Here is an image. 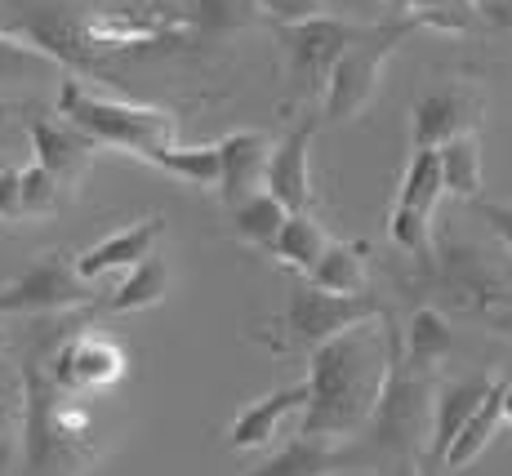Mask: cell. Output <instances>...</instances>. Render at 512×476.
Returning <instances> with one entry per match:
<instances>
[{
  "label": "cell",
  "mask_w": 512,
  "mask_h": 476,
  "mask_svg": "<svg viewBox=\"0 0 512 476\" xmlns=\"http://www.w3.org/2000/svg\"><path fill=\"white\" fill-rule=\"evenodd\" d=\"M455 347V334H450V321L441 307L432 303H419L415 316L406 325V347H401V361L419 374H437V365L450 356Z\"/></svg>",
  "instance_id": "cb8c5ba5"
},
{
  "label": "cell",
  "mask_w": 512,
  "mask_h": 476,
  "mask_svg": "<svg viewBox=\"0 0 512 476\" xmlns=\"http://www.w3.org/2000/svg\"><path fill=\"white\" fill-rule=\"evenodd\" d=\"M277 138L263 130H232L223 134L219 143V187L214 192L228 201V210L245 196L263 192V165H268V152Z\"/></svg>",
  "instance_id": "2e32d148"
},
{
  "label": "cell",
  "mask_w": 512,
  "mask_h": 476,
  "mask_svg": "<svg viewBox=\"0 0 512 476\" xmlns=\"http://www.w3.org/2000/svg\"><path fill=\"white\" fill-rule=\"evenodd\" d=\"M499 396H504V383H490V392H486V401L472 410V419L459 428V436L450 441V450H446V459H441V472H464L472 459H477L481 450H486L490 441L499 436V428H504V410H499Z\"/></svg>",
  "instance_id": "d4e9b609"
},
{
  "label": "cell",
  "mask_w": 512,
  "mask_h": 476,
  "mask_svg": "<svg viewBox=\"0 0 512 476\" xmlns=\"http://www.w3.org/2000/svg\"><path fill=\"white\" fill-rule=\"evenodd\" d=\"M499 410H504V423L512 428V379L504 383V396H499Z\"/></svg>",
  "instance_id": "8d00e7d4"
},
{
  "label": "cell",
  "mask_w": 512,
  "mask_h": 476,
  "mask_svg": "<svg viewBox=\"0 0 512 476\" xmlns=\"http://www.w3.org/2000/svg\"><path fill=\"white\" fill-rule=\"evenodd\" d=\"M388 5H397V0H388Z\"/></svg>",
  "instance_id": "60d3db41"
},
{
  "label": "cell",
  "mask_w": 512,
  "mask_h": 476,
  "mask_svg": "<svg viewBox=\"0 0 512 476\" xmlns=\"http://www.w3.org/2000/svg\"><path fill=\"white\" fill-rule=\"evenodd\" d=\"M0 27H5V23H0Z\"/></svg>",
  "instance_id": "b9f144b4"
},
{
  "label": "cell",
  "mask_w": 512,
  "mask_h": 476,
  "mask_svg": "<svg viewBox=\"0 0 512 476\" xmlns=\"http://www.w3.org/2000/svg\"><path fill=\"white\" fill-rule=\"evenodd\" d=\"M317 116L303 112L299 121L285 130L268 152V165H263V192L277 196L290 214H312V201H317V187H312V134H317Z\"/></svg>",
  "instance_id": "7c38bea8"
},
{
  "label": "cell",
  "mask_w": 512,
  "mask_h": 476,
  "mask_svg": "<svg viewBox=\"0 0 512 476\" xmlns=\"http://www.w3.org/2000/svg\"><path fill=\"white\" fill-rule=\"evenodd\" d=\"M481 27H499V32H512V0H472Z\"/></svg>",
  "instance_id": "e575fe53"
},
{
  "label": "cell",
  "mask_w": 512,
  "mask_h": 476,
  "mask_svg": "<svg viewBox=\"0 0 512 476\" xmlns=\"http://www.w3.org/2000/svg\"><path fill=\"white\" fill-rule=\"evenodd\" d=\"M401 330H392L388 312L339 330L334 339L308 352V405L299 414L303 436H330L348 441L370 419L383 383H388L392 356H397Z\"/></svg>",
  "instance_id": "6da1fadb"
},
{
  "label": "cell",
  "mask_w": 512,
  "mask_h": 476,
  "mask_svg": "<svg viewBox=\"0 0 512 476\" xmlns=\"http://www.w3.org/2000/svg\"><path fill=\"white\" fill-rule=\"evenodd\" d=\"M98 303L94 281L76 272L72 254L49 250L9 285H0V316H58L72 307Z\"/></svg>",
  "instance_id": "9c48e42d"
},
{
  "label": "cell",
  "mask_w": 512,
  "mask_h": 476,
  "mask_svg": "<svg viewBox=\"0 0 512 476\" xmlns=\"http://www.w3.org/2000/svg\"><path fill=\"white\" fill-rule=\"evenodd\" d=\"M374 27L379 23H352V18H334V14L277 23V41L285 54V81H290V103H303V107L317 103L334 58L348 45L366 41Z\"/></svg>",
  "instance_id": "52a82bcc"
},
{
  "label": "cell",
  "mask_w": 512,
  "mask_h": 476,
  "mask_svg": "<svg viewBox=\"0 0 512 476\" xmlns=\"http://www.w3.org/2000/svg\"><path fill=\"white\" fill-rule=\"evenodd\" d=\"M23 423H18V450H23V476H85L98 463L94 414L85 410V396L63 392L49 379L41 352L23 365Z\"/></svg>",
  "instance_id": "7a4b0ae2"
},
{
  "label": "cell",
  "mask_w": 512,
  "mask_h": 476,
  "mask_svg": "<svg viewBox=\"0 0 512 476\" xmlns=\"http://www.w3.org/2000/svg\"><path fill=\"white\" fill-rule=\"evenodd\" d=\"M5 165H9V161H5V156H0V170H5Z\"/></svg>",
  "instance_id": "f35d334b"
},
{
  "label": "cell",
  "mask_w": 512,
  "mask_h": 476,
  "mask_svg": "<svg viewBox=\"0 0 512 476\" xmlns=\"http://www.w3.org/2000/svg\"><path fill=\"white\" fill-rule=\"evenodd\" d=\"M383 307L379 299H370V294H330V290H317L312 281H299L290 290V303H285L281 321L272 325V352H303L308 356L317 343L334 339L339 330H348V325L357 321H370V316H379Z\"/></svg>",
  "instance_id": "ba28073f"
},
{
  "label": "cell",
  "mask_w": 512,
  "mask_h": 476,
  "mask_svg": "<svg viewBox=\"0 0 512 476\" xmlns=\"http://www.w3.org/2000/svg\"><path fill=\"white\" fill-rule=\"evenodd\" d=\"M67 187L58 183L49 170H41V165H27V170H18V214L23 218H45L54 214L58 205H63Z\"/></svg>",
  "instance_id": "4dcf8cb0"
},
{
  "label": "cell",
  "mask_w": 512,
  "mask_h": 476,
  "mask_svg": "<svg viewBox=\"0 0 512 476\" xmlns=\"http://www.w3.org/2000/svg\"><path fill=\"white\" fill-rule=\"evenodd\" d=\"M432 396H437L432 392V374L410 370V365L401 361V343H397L388 383H383L370 419L348 436L361 459V472H383V468L410 472V463H415L419 450L428 445Z\"/></svg>",
  "instance_id": "277c9868"
},
{
  "label": "cell",
  "mask_w": 512,
  "mask_h": 476,
  "mask_svg": "<svg viewBox=\"0 0 512 476\" xmlns=\"http://www.w3.org/2000/svg\"><path fill=\"white\" fill-rule=\"evenodd\" d=\"M406 285L432 307H450L495 330H512V267L495 250L472 241H432L423 259H410Z\"/></svg>",
  "instance_id": "3957f363"
},
{
  "label": "cell",
  "mask_w": 512,
  "mask_h": 476,
  "mask_svg": "<svg viewBox=\"0 0 512 476\" xmlns=\"http://www.w3.org/2000/svg\"><path fill=\"white\" fill-rule=\"evenodd\" d=\"M308 405V383H290V388H277L272 396L254 401L250 410H241L236 419L228 423V450H268L272 441L285 432V423L294 414H303Z\"/></svg>",
  "instance_id": "ac0fdd59"
},
{
  "label": "cell",
  "mask_w": 512,
  "mask_h": 476,
  "mask_svg": "<svg viewBox=\"0 0 512 476\" xmlns=\"http://www.w3.org/2000/svg\"><path fill=\"white\" fill-rule=\"evenodd\" d=\"M486 116V98L472 81L437 85L415 103L410 112V147H437L455 134H468Z\"/></svg>",
  "instance_id": "4fadbf2b"
},
{
  "label": "cell",
  "mask_w": 512,
  "mask_h": 476,
  "mask_svg": "<svg viewBox=\"0 0 512 476\" xmlns=\"http://www.w3.org/2000/svg\"><path fill=\"white\" fill-rule=\"evenodd\" d=\"M481 214H486V223L495 227V236L504 241V250L512 254V205H495V201H477Z\"/></svg>",
  "instance_id": "d590c367"
},
{
  "label": "cell",
  "mask_w": 512,
  "mask_h": 476,
  "mask_svg": "<svg viewBox=\"0 0 512 476\" xmlns=\"http://www.w3.org/2000/svg\"><path fill=\"white\" fill-rule=\"evenodd\" d=\"M361 472V459L352 441H330V436H294L285 441L268 463H259L245 476H352Z\"/></svg>",
  "instance_id": "9a60e30c"
},
{
  "label": "cell",
  "mask_w": 512,
  "mask_h": 476,
  "mask_svg": "<svg viewBox=\"0 0 512 476\" xmlns=\"http://www.w3.org/2000/svg\"><path fill=\"white\" fill-rule=\"evenodd\" d=\"M54 72H63V67H58L45 49H36L27 36L0 27V85H32Z\"/></svg>",
  "instance_id": "f1b7e54d"
},
{
  "label": "cell",
  "mask_w": 512,
  "mask_h": 476,
  "mask_svg": "<svg viewBox=\"0 0 512 476\" xmlns=\"http://www.w3.org/2000/svg\"><path fill=\"white\" fill-rule=\"evenodd\" d=\"M27 138H32V161L49 170L67 192L85 183V170L94 165L98 156V143L85 138L76 125H67L63 116H27Z\"/></svg>",
  "instance_id": "5bb4252c"
},
{
  "label": "cell",
  "mask_w": 512,
  "mask_h": 476,
  "mask_svg": "<svg viewBox=\"0 0 512 476\" xmlns=\"http://www.w3.org/2000/svg\"><path fill=\"white\" fill-rule=\"evenodd\" d=\"M41 361H45L49 379L72 396H98L125 379V352L112 339L90 334V330L63 334L54 347H45Z\"/></svg>",
  "instance_id": "8fae6325"
},
{
  "label": "cell",
  "mask_w": 512,
  "mask_h": 476,
  "mask_svg": "<svg viewBox=\"0 0 512 476\" xmlns=\"http://www.w3.org/2000/svg\"><path fill=\"white\" fill-rule=\"evenodd\" d=\"M0 352H5V334H0Z\"/></svg>",
  "instance_id": "74e56055"
},
{
  "label": "cell",
  "mask_w": 512,
  "mask_h": 476,
  "mask_svg": "<svg viewBox=\"0 0 512 476\" xmlns=\"http://www.w3.org/2000/svg\"><path fill=\"white\" fill-rule=\"evenodd\" d=\"M0 223H23V214H18V165L0 170Z\"/></svg>",
  "instance_id": "836d02e7"
},
{
  "label": "cell",
  "mask_w": 512,
  "mask_h": 476,
  "mask_svg": "<svg viewBox=\"0 0 512 476\" xmlns=\"http://www.w3.org/2000/svg\"><path fill=\"white\" fill-rule=\"evenodd\" d=\"M0 116H5V103H0Z\"/></svg>",
  "instance_id": "ab89813d"
},
{
  "label": "cell",
  "mask_w": 512,
  "mask_h": 476,
  "mask_svg": "<svg viewBox=\"0 0 512 476\" xmlns=\"http://www.w3.org/2000/svg\"><path fill=\"white\" fill-rule=\"evenodd\" d=\"M441 196V170H437V152L432 147H415L410 156L406 174H401V187H397V201H392V214H388V241L397 245L406 259H423L432 250V214H437Z\"/></svg>",
  "instance_id": "30bf717a"
},
{
  "label": "cell",
  "mask_w": 512,
  "mask_h": 476,
  "mask_svg": "<svg viewBox=\"0 0 512 476\" xmlns=\"http://www.w3.org/2000/svg\"><path fill=\"white\" fill-rule=\"evenodd\" d=\"M437 152V170H441V187L459 201H477L481 183H486V156H481V134H455L446 143L432 147Z\"/></svg>",
  "instance_id": "603a6c76"
},
{
  "label": "cell",
  "mask_w": 512,
  "mask_h": 476,
  "mask_svg": "<svg viewBox=\"0 0 512 476\" xmlns=\"http://www.w3.org/2000/svg\"><path fill=\"white\" fill-rule=\"evenodd\" d=\"M486 392H490V379H464V383H446V388L432 396V428H428L432 468H441L450 441H455L459 428L472 419V410L486 401Z\"/></svg>",
  "instance_id": "d6986e66"
},
{
  "label": "cell",
  "mask_w": 512,
  "mask_h": 476,
  "mask_svg": "<svg viewBox=\"0 0 512 476\" xmlns=\"http://www.w3.org/2000/svg\"><path fill=\"white\" fill-rule=\"evenodd\" d=\"M18 423H23V383L0 374V472L9 468V454L18 445Z\"/></svg>",
  "instance_id": "1f68e13d"
},
{
  "label": "cell",
  "mask_w": 512,
  "mask_h": 476,
  "mask_svg": "<svg viewBox=\"0 0 512 476\" xmlns=\"http://www.w3.org/2000/svg\"><path fill=\"white\" fill-rule=\"evenodd\" d=\"M415 32V18H388L379 23L366 41L348 45L339 58H334L326 85H321V125H352L370 112V103L383 89V72H388L392 54L406 36Z\"/></svg>",
  "instance_id": "8992f818"
},
{
  "label": "cell",
  "mask_w": 512,
  "mask_h": 476,
  "mask_svg": "<svg viewBox=\"0 0 512 476\" xmlns=\"http://www.w3.org/2000/svg\"><path fill=\"white\" fill-rule=\"evenodd\" d=\"M139 161L156 165V170H165V174H174L187 187H201V192H214V187H219V147H214V143H205V147L165 143V147L143 152Z\"/></svg>",
  "instance_id": "484cf974"
},
{
  "label": "cell",
  "mask_w": 512,
  "mask_h": 476,
  "mask_svg": "<svg viewBox=\"0 0 512 476\" xmlns=\"http://www.w3.org/2000/svg\"><path fill=\"white\" fill-rule=\"evenodd\" d=\"M397 9L406 18H415V27H437V32H472V27H481L472 0H397Z\"/></svg>",
  "instance_id": "f546056e"
},
{
  "label": "cell",
  "mask_w": 512,
  "mask_h": 476,
  "mask_svg": "<svg viewBox=\"0 0 512 476\" xmlns=\"http://www.w3.org/2000/svg\"><path fill=\"white\" fill-rule=\"evenodd\" d=\"M58 116L67 125H76L85 138H94L98 147H121L130 156H143L152 147H165L179 138V116L170 107L134 103V98H112L94 94L81 81L58 85Z\"/></svg>",
  "instance_id": "5b68a950"
},
{
  "label": "cell",
  "mask_w": 512,
  "mask_h": 476,
  "mask_svg": "<svg viewBox=\"0 0 512 476\" xmlns=\"http://www.w3.org/2000/svg\"><path fill=\"white\" fill-rule=\"evenodd\" d=\"M161 236H165V218H139V223H130V227H121V232H112V236H103L98 245H90L85 254H76V272L85 276V281H103V276H112V272H125V267H134V263H143L147 254H156V245H161Z\"/></svg>",
  "instance_id": "e0dca14e"
},
{
  "label": "cell",
  "mask_w": 512,
  "mask_h": 476,
  "mask_svg": "<svg viewBox=\"0 0 512 476\" xmlns=\"http://www.w3.org/2000/svg\"><path fill=\"white\" fill-rule=\"evenodd\" d=\"M326 241H330L326 227H321L312 214H285L277 241H272V259L285 263L290 272L308 276V267L317 263V254L326 250Z\"/></svg>",
  "instance_id": "83f0119b"
},
{
  "label": "cell",
  "mask_w": 512,
  "mask_h": 476,
  "mask_svg": "<svg viewBox=\"0 0 512 476\" xmlns=\"http://www.w3.org/2000/svg\"><path fill=\"white\" fill-rule=\"evenodd\" d=\"M285 214H290V210H285L277 196L254 192V196H245V201L232 205V236L241 245H250V250L272 254V241H277Z\"/></svg>",
  "instance_id": "4316f807"
},
{
  "label": "cell",
  "mask_w": 512,
  "mask_h": 476,
  "mask_svg": "<svg viewBox=\"0 0 512 476\" xmlns=\"http://www.w3.org/2000/svg\"><path fill=\"white\" fill-rule=\"evenodd\" d=\"M165 290H170V263H165L161 254H147L143 263L125 267V276L103 294V299H98V307L112 312V316L147 312V307H156L165 299Z\"/></svg>",
  "instance_id": "44dd1931"
},
{
  "label": "cell",
  "mask_w": 512,
  "mask_h": 476,
  "mask_svg": "<svg viewBox=\"0 0 512 476\" xmlns=\"http://www.w3.org/2000/svg\"><path fill=\"white\" fill-rule=\"evenodd\" d=\"M179 27L183 41H219L228 32L259 23V0H179Z\"/></svg>",
  "instance_id": "7402d4cb"
},
{
  "label": "cell",
  "mask_w": 512,
  "mask_h": 476,
  "mask_svg": "<svg viewBox=\"0 0 512 476\" xmlns=\"http://www.w3.org/2000/svg\"><path fill=\"white\" fill-rule=\"evenodd\" d=\"M366 241H326V250L317 254V263L308 267L303 281H312L317 290L330 294H366L370 290V259Z\"/></svg>",
  "instance_id": "ffe728a7"
},
{
  "label": "cell",
  "mask_w": 512,
  "mask_h": 476,
  "mask_svg": "<svg viewBox=\"0 0 512 476\" xmlns=\"http://www.w3.org/2000/svg\"><path fill=\"white\" fill-rule=\"evenodd\" d=\"M259 9L272 18V23H299V18L330 14L326 0H259Z\"/></svg>",
  "instance_id": "d6a6232c"
}]
</instances>
